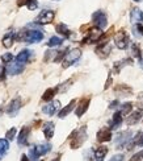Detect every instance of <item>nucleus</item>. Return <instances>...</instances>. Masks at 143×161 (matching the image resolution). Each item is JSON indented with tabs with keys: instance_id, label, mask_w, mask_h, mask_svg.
I'll list each match as a JSON object with an SVG mask.
<instances>
[{
	"instance_id": "1",
	"label": "nucleus",
	"mask_w": 143,
	"mask_h": 161,
	"mask_svg": "<svg viewBox=\"0 0 143 161\" xmlns=\"http://www.w3.org/2000/svg\"><path fill=\"white\" fill-rule=\"evenodd\" d=\"M87 136L88 135H87V127L85 125L80 127L78 131H75L72 135L70 136V147H71V149L80 148V147L85 143Z\"/></svg>"
},
{
	"instance_id": "2",
	"label": "nucleus",
	"mask_w": 143,
	"mask_h": 161,
	"mask_svg": "<svg viewBox=\"0 0 143 161\" xmlns=\"http://www.w3.org/2000/svg\"><path fill=\"white\" fill-rule=\"evenodd\" d=\"M51 151V144L50 143H45V144H37L29 151V158L32 161H38L41 156L47 155Z\"/></svg>"
},
{
	"instance_id": "3",
	"label": "nucleus",
	"mask_w": 143,
	"mask_h": 161,
	"mask_svg": "<svg viewBox=\"0 0 143 161\" xmlns=\"http://www.w3.org/2000/svg\"><path fill=\"white\" fill-rule=\"evenodd\" d=\"M80 57H81V50H80V49H78V48L71 49V50H69V52L66 53V56H64L63 61H62V62H63L62 66H63L64 69L70 68V66H72Z\"/></svg>"
},
{
	"instance_id": "4",
	"label": "nucleus",
	"mask_w": 143,
	"mask_h": 161,
	"mask_svg": "<svg viewBox=\"0 0 143 161\" xmlns=\"http://www.w3.org/2000/svg\"><path fill=\"white\" fill-rule=\"evenodd\" d=\"M114 44L118 49L125 50V49H127V46L130 45V37H129V35L125 31H120L115 33V36H114Z\"/></svg>"
},
{
	"instance_id": "5",
	"label": "nucleus",
	"mask_w": 143,
	"mask_h": 161,
	"mask_svg": "<svg viewBox=\"0 0 143 161\" xmlns=\"http://www.w3.org/2000/svg\"><path fill=\"white\" fill-rule=\"evenodd\" d=\"M21 38L24 41H26L28 44H34V42H39L43 40V33L41 31L33 29V31H25L24 35H21Z\"/></svg>"
},
{
	"instance_id": "6",
	"label": "nucleus",
	"mask_w": 143,
	"mask_h": 161,
	"mask_svg": "<svg viewBox=\"0 0 143 161\" xmlns=\"http://www.w3.org/2000/svg\"><path fill=\"white\" fill-rule=\"evenodd\" d=\"M54 17H55V12L51 11V9H45L39 13V15L36 17L34 23L39 24V25H46V24H50L54 21Z\"/></svg>"
},
{
	"instance_id": "7",
	"label": "nucleus",
	"mask_w": 143,
	"mask_h": 161,
	"mask_svg": "<svg viewBox=\"0 0 143 161\" xmlns=\"http://www.w3.org/2000/svg\"><path fill=\"white\" fill-rule=\"evenodd\" d=\"M92 21L93 24L100 29H105L108 25V16L104 11H96L92 15Z\"/></svg>"
},
{
	"instance_id": "8",
	"label": "nucleus",
	"mask_w": 143,
	"mask_h": 161,
	"mask_svg": "<svg viewBox=\"0 0 143 161\" xmlns=\"http://www.w3.org/2000/svg\"><path fill=\"white\" fill-rule=\"evenodd\" d=\"M101 36H103V29L97 28V26L91 28L89 31H88V35L84 37L83 44H94L101 38Z\"/></svg>"
},
{
	"instance_id": "9",
	"label": "nucleus",
	"mask_w": 143,
	"mask_h": 161,
	"mask_svg": "<svg viewBox=\"0 0 143 161\" xmlns=\"http://www.w3.org/2000/svg\"><path fill=\"white\" fill-rule=\"evenodd\" d=\"M131 131H122L117 135L115 139V145H117V149H121L122 147H126L129 144V142L131 140Z\"/></svg>"
},
{
	"instance_id": "10",
	"label": "nucleus",
	"mask_w": 143,
	"mask_h": 161,
	"mask_svg": "<svg viewBox=\"0 0 143 161\" xmlns=\"http://www.w3.org/2000/svg\"><path fill=\"white\" fill-rule=\"evenodd\" d=\"M20 108H21V98H15L11 100V103L8 104V107H7L5 112L8 114L9 116H15L17 115V112L20 111Z\"/></svg>"
},
{
	"instance_id": "11",
	"label": "nucleus",
	"mask_w": 143,
	"mask_h": 161,
	"mask_svg": "<svg viewBox=\"0 0 143 161\" xmlns=\"http://www.w3.org/2000/svg\"><path fill=\"white\" fill-rule=\"evenodd\" d=\"M112 52V46L109 42H101L97 48H96V54L100 57V58H106L109 57V54H110Z\"/></svg>"
},
{
	"instance_id": "12",
	"label": "nucleus",
	"mask_w": 143,
	"mask_h": 161,
	"mask_svg": "<svg viewBox=\"0 0 143 161\" xmlns=\"http://www.w3.org/2000/svg\"><path fill=\"white\" fill-rule=\"evenodd\" d=\"M89 103H91V99L89 98H84L81 99L79 104L76 106V110H75V115L78 118H81L85 114V111L88 110V107H89Z\"/></svg>"
},
{
	"instance_id": "13",
	"label": "nucleus",
	"mask_w": 143,
	"mask_h": 161,
	"mask_svg": "<svg viewBox=\"0 0 143 161\" xmlns=\"http://www.w3.org/2000/svg\"><path fill=\"white\" fill-rule=\"evenodd\" d=\"M97 140L100 143H106L112 140V128L110 127H104L97 132Z\"/></svg>"
},
{
	"instance_id": "14",
	"label": "nucleus",
	"mask_w": 143,
	"mask_h": 161,
	"mask_svg": "<svg viewBox=\"0 0 143 161\" xmlns=\"http://www.w3.org/2000/svg\"><path fill=\"white\" fill-rule=\"evenodd\" d=\"M59 107H60V102H59V100H53V102H50L49 104H46L43 107L42 111H43V114H46V115L53 116L54 114H57V111L59 110Z\"/></svg>"
},
{
	"instance_id": "15",
	"label": "nucleus",
	"mask_w": 143,
	"mask_h": 161,
	"mask_svg": "<svg viewBox=\"0 0 143 161\" xmlns=\"http://www.w3.org/2000/svg\"><path fill=\"white\" fill-rule=\"evenodd\" d=\"M29 133H30V128H29V127H23V130L20 131L18 136H17V144L20 147L28 144V136H29Z\"/></svg>"
},
{
	"instance_id": "16",
	"label": "nucleus",
	"mask_w": 143,
	"mask_h": 161,
	"mask_svg": "<svg viewBox=\"0 0 143 161\" xmlns=\"http://www.w3.org/2000/svg\"><path fill=\"white\" fill-rule=\"evenodd\" d=\"M142 116H143V108L138 110V111H134V112H131V114H129V115H127L126 123L129 125H134V124H137L139 120L142 119Z\"/></svg>"
},
{
	"instance_id": "17",
	"label": "nucleus",
	"mask_w": 143,
	"mask_h": 161,
	"mask_svg": "<svg viewBox=\"0 0 143 161\" xmlns=\"http://www.w3.org/2000/svg\"><path fill=\"white\" fill-rule=\"evenodd\" d=\"M24 70V64L21 62H16V64H9L8 68H7V73L9 75H17V74H21Z\"/></svg>"
},
{
	"instance_id": "18",
	"label": "nucleus",
	"mask_w": 143,
	"mask_h": 161,
	"mask_svg": "<svg viewBox=\"0 0 143 161\" xmlns=\"http://www.w3.org/2000/svg\"><path fill=\"white\" fill-rule=\"evenodd\" d=\"M130 21L133 24H142L143 23V11L139 8H133L130 12Z\"/></svg>"
},
{
	"instance_id": "19",
	"label": "nucleus",
	"mask_w": 143,
	"mask_h": 161,
	"mask_svg": "<svg viewBox=\"0 0 143 161\" xmlns=\"http://www.w3.org/2000/svg\"><path fill=\"white\" fill-rule=\"evenodd\" d=\"M106 155H108V148H106V147H104V145H100V147H97V148L93 151V158H94V161H104Z\"/></svg>"
},
{
	"instance_id": "20",
	"label": "nucleus",
	"mask_w": 143,
	"mask_h": 161,
	"mask_svg": "<svg viewBox=\"0 0 143 161\" xmlns=\"http://www.w3.org/2000/svg\"><path fill=\"white\" fill-rule=\"evenodd\" d=\"M42 130H43L45 137H46L47 140H50V139L54 136V132H55V125H54L53 122H46V123H43Z\"/></svg>"
},
{
	"instance_id": "21",
	"label": "nucleus",
	"mask_w": 143,
	"mask_h": 161,
	"mask_svg": "<svg viewBox=\"0 0 143 161\" xmlns=\"http://www.w3.org/2000/svg\"><path fill=\"white\" fill-rule=\"evenodd\" d=\"M122 122H124V115H122V112L118 110L114 112V115L112 118V122H110V128L114 130V128H118V127L122 124Z\"/></svg>"
},
{
	"instance_id": "22",
	"label": "nucleus",
	"mask_w": 143,
	"mask_h": 161,
	"mask_svg": "<svg viewBox=\"0 0 143 161\" xmlns=\"http://www.w3.org/2000/svg\"><path fill=\"white\" fill-rule=\"evenodd\" d=\"M75 106H76V100L72 99L69 104H67L66 107H63V108L58 112V118H59V119H64V118H66V116L69 115V114L74 110V107H75Z\"/></svg>"
},
{
	"instance_id": "23",
	"label": "nucleus",
	"mask_w": 143,
	"mask_h": 161,
	"mask_svg": "<svg viewBox=\"0 0 143 161\" xmlns=\"http://www.w3.org/2000/svg\"><path fill=\"white\" fill-rule=\"evenodd\" d=\"M32 54L33 53L30 52V50H28V49H24L23 52H20L18 54H17V57H16V61L17 62H21V64H26L30 59V57H32Z\"/></svg>"
},
{
	"instance_id": "24",
	"label": "nucleus",
	"mask_w": 143,
	"mask_h": 161,
	"mask_svg": "<svg viewBox=\"0 0 143 161\" xmlns=\"http://www.w3.org/2000/svg\"><path fill=\"white\" fill-rule=\"evenodd\" d=\"M13 41H15V35H13V32L5 33L4 37H3V40H2V42H3V45H4V48H7V49L11 48L12 44H13Z\"/></svg>"
},
{
	"instance_id": "25",
	"label": "nucleus",
	"mask_w": 143,
	"mask_h": 161,
	"mask_svg": "<svg viewBox=\"0 0 143 161\" xmlns=\"http://www.w3.org/2000/svg\"><path fill=\"white\" fill-rule=\"evenodd\" d=\"M58 87H50V89H47L45 92H43V95H42V99L45 100V102H50V100H53L54 95L58 92Z\"/></svg>"
},
{
	"instance_id": "26",
	"label": "nucleus",
	"mask_w": 143,
	"mask_h": 161,
	"mask_svg": "<svg viewBox=\"0 0 143 161\" xmlns=\"http://www.w3.org/2000/svg\"><path fill=\"white\" fill-rule=\"evenodd\" d=\"M126 65H131V59L130 58H125V59H122V61H118V62H114V66H113V71L114 73H118L122 70V68Z\"/></svg>"
},
{
	"instance_id": "27",
	"label": "nucleus",
	"mask_w": 143,
	"mask_h": 161,
	"mask_svg": "<svg viewBox=\"0 0 143 161\" xmlns=\"http://www.w3.org/2000/svg\"><path fill=\"white\" fill-rule=\"evenodd\" d=\"M55 29H57V32L59 33V35H62V36H64V37H70V36H71L70 29L67 28V25H66V24H63V23L58 24Z\"/></svg>"
},
{
	"instance_id": "28",
	"label": "nucleus",
	"mask_w": 143,
	"mask_h": 161,
	"mask_svg": "<svg viewBox=\"0 0 143 161\" xmlns=\"http://www.w3.org/2000/svg\"><path fill=\"white\" fill-rule=\"evenodd\" d=\"M62 42H63V40L60 38V37L53 36V37H50L49 41H47V46H49V48H55V46H60V45H62Z\"/></svg>"
},
{
	"instance_id": "29",
	"label": "nucleus",
	"mask_w": 143,
	"mask_h": 161,
	"mask_svg": "<svg viewBox=\"0 0 143 161\" xmlns=\"http://www.w3.org/2000/svg\"><path fill=\"white\" fill-rule=\"evenodd\" d=\"M115 92H120L121 97H127L129 94H131V89L127 87L126 85H120L115 87Z\"/></svg>"
},
{
	"instance_id": "30",
	"label": "nucleus",
	"mask_w": 143,
	"mask_h": 161,
	"mask_svg": "<svg viewBox=\"0 0 143 161\" xmlns=\"http://www.w3.org/2000/svg\"><path fill=\"white\" fill-rule=\"evenodd\" d=\"M131 110H133V103L131 102H126V103H124L120 107V111L122 112V115H124V116L129 115V114L131 112Z\"/></svg>"
},
{
	"instance_id": "31",
	"label": "nucleus",
	"mask_w": 143,
	"mask_h": 161,
	"mask_svg": "<svg viewBox=\"0 0 143 161\" xmlns=\"http://www.w3.org/2000/svg\"><path fill=\"white\" fill-rule=\"evenodd\" d=\"M8 149H9V140L8 139H0V153L5 155Z\"/></svg>"
},
{
	"instance_id": "32",
	"label": "nucleus",
	"mask_w": 143,
	"mask_h": 161,
	"mask_svg": "<svg viewBox=\"0 0 143 161\" xmlns=\"http://www.w3.org/2000/svg\"><path fill=\"white\" fill-rule=\"evenodd\" d=\"M131 54L135 58H142V50L137 44H131Z\"/></svg>"
},
{
	"instance_id": "33",
	"label": "nucleus",
	"mask_w": 143,
	"mask_h": 161,
	"mask_svg": "<svg viewBox=\"0 0 143 161\" xmlns=\"http://www.w3.org/2000/svg\"><path fill=\"white\" fill-rule=\"evenodd\" d=\"M16 132H17L16 128L8 130V131H7V133H5V139H8L9 142H11V140H15V139H16Z\"/></svg>"
},
{
	"instance_id": "34",
	"label": "nucleus",
	"mask_w": 143,
	"mask_h": 161,
	"mask_svg": "<svg viewBox=\"0 0 143 161\" xmlns=\"http://www.w3.org/2000/svg\"><path fill=\"white\" fill-rule=\"evenodd\" d=\"M12 59H13L12 53H4L2 56V62H4V64H11Z\"/></svg>"
},
{
	"instance_id": "35",
	"label": "nucleus",
	"mask_w": 143,
	"mask_h": 161,
	"mask_svg": "<svg viewBox=\"0 0 143 161\" xmlns=\"http://www.w3.org/2000/svg\"><path fill=\"white\" fill-rule=\"evenodd\" d=\"M26 7H28L29 11H34L38 8V2L37 0H29V3L26 4Z\"/></svg>"
},
{
	"instance_id": "36",
	"label": "nucleus",
	"mask_w": 143,
	"mask_h": 161,
	"mask_svg": "<svg viewBox=\"0 0 143 161\" xmlns=\"http://www.w3.org/2000/svg\"><path fill=\"white\" fill-rule=\"evenodd\" d=\"M143 160V149L142 151H139V152H137L135 155L130 158V161H142Z\"/></svg>"
},
{
	"instance_id": "37",
	"label": "nucleus",
	"mask_w": 143,
	"mask_h": 161,
	"mask_svg": "<svg viewBox=\"0 0 143 161\" xmlns=\"http://www.w3.org/2000/svg\"><path fill=\"white\" fill-rule=\"evenodd\" d=\"M124 158H125V156L122 155V153H118V155H114L109 161H124Z\"/></svg>"
},
{
	"instance_id": "38",
	"label": "nucleus",
	"mask_w": 143,
	"mask_h": 161,
	"mask_svg": "<svg viewBox=\"0 0 143 161\" xmlns=\"http://www.w3.org/2000/svg\"><path fill=\"white\" fill-rule=\"evenodd\" d=\"M135 29L138 31V33L140 36H143V25L142 24H137V26H135Z\"/></svg>"
},
{
	"instance_id": "39",
	"label": "nucleus",
	"mask_w": 143,
	"mask_h": 161,
	"mask_svg": "<svg viewBox=\"0 0 143 161\" xmlns=\"http://www.w3.org/2000/svg\"><path fill=\"white\" fill-rule=\"evenodd\" d=\"M29 3V0H17V5L18 7H23V5H26Z\"/></svg>"
},
{
	"instance_id": "40",
	"label": "nucleus",
	"mask_w": 143,
	"mask_h": 161,
	"mask_svg": "<svg viewBox=\"0 0 143 161\" xmlns=\"http://www.w3.org/2000/svg\"><path fill=\"white\" fill-rule=\"evenodd\" d=\"M110 83H112V75L109 74V78H108V80H106V83H105V86H104V89L106 90V89H109V86H110Z\"/></svg>"
},
{
	"instance_id": "41",
	"label": "nucleus",
	"mask_w": 143,
	"mask_h": 161,
	"mask_svg": "<svg viewBox=\"0 0 143 161\" xmlns=\"http://www.w3.org/2000/svg\"><path fill=\"white\" fill-rule=\"evenodd\" d=\"M118 104H120L118 100H113V102H112L110 104H109V108H115V107H117Z\"/></svg>"
},
{
	"instance_id": "42",
	"label": "nucleus",
	"mask_w": 143,
	"mask_h": 161,
	"mask_svg": "<svg viewBox=\"0 0 143 161\" xmlns=\"http://www.w3.org/2000/svg\"><path fill=\"white\" fill-rule=\"evenodd\" d=\"M4 73H5L4 66H2V65H0V78H3V77H4Z\"/></svg>"
},
{
	"instance_id": "43",
	"label": "nucleus",
	"mask_w": 143,
	"mask_h": 161,
	"mask_svg": "<svg viewBox=\"0 0 143 161\" xmlns=\"http://www.w3.org/2000/svg\"><path fill=\"white\" fill-rule=\"evenodd\" d=\"M21 161H32V160L29 158V156H26V155H23V156H21Z\"/></svg>"
},
{
	"instance_id": "44",
	"label": "nucleus",
	"mask_w": 143,
	"mask_h": 161,
	"mask_svg": "<svg viewBox=\"0 0 143 161\" xmlns=\"http://www.w3.org/2000/svg\"><path fill=\"white\" fill-rule=\"evenodd\" d=\"M139 66L140 69H143V58H139Z\"/></svg>"
},
{
	"instance_id": "45",
	"label": "nucleus",
	"mask_w": 143,
	"mask_h": 161,
	"mask_svg": "<svg viewBox=\"0 0 143 161\" xmlns=\"http://www.w3.org/2000/svg\"><path fill=\"white\" fill-rule=\"evenodd\" d=\"M3 157H4V155H3V153H0V160H2Z\"/></svg>"
},
{
	"instance_id": "46",
	"label": "nucleus",
	"mask_w": 143,
	"mask_h": 161,
	"mask_svg": "<svg viewBox=\"0 0 143 161\" xmlns=\"http://www.w3.org/2000/svg\"><path fill=\"white\" fill-rule=\"evenodd\" d=\"M134 2H140V0H134Z\"/></svg>"
},
{
	"instance_id": "47",
	"label": "nucleus",
	"mask_w": 143,
	"mask_h": 161,
	"mask_svg": "<svg viewBox=\"0 0 143 161\" xmlns=\"http://www.w3.org/2000/svg\"><path fill=\"white\" fill-rule=\"evenodd\" d=\"M55 2H59V0H55Z\"/></svg>"
}]
</instances>
